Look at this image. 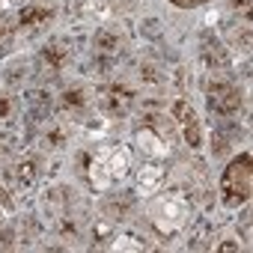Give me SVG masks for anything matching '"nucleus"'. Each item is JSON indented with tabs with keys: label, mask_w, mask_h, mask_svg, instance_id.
<instances>
[{
	"label": "nucleus",
	"mask_w": 253,
	"mask_h": 253,
	"mask_svg": "<svg viewBox=\"0 0 253 253\" xmlns=\"http://www.w3.org/2000/svg\"><path fill=\"white\" fill-rule=\"evenodd\" d=\"M39 167L42 164H39L36 155H21V158L9 161L3 170H0V182H3L6 194H12V197L30 194L36 188V182H39Z\"/></svg>",
	"instance_id": "423d86ee"
},
{
	"label": "nucleus",
	"mask_w": 253,
	"mask_h": 253,
	"mask_svg": "<svg viewBox=\"0 0 253 253\" xmlns=\"http://www.w3.org/2000/svg\"><path fill=\"white\" fill-rule=\"evenodd\" d=\"M164 179H167V170H164L161 164H155V161H146V164L134 173V191L143 194V197H152V194L161 191Z\"/></svg>",
	"instance_id": "f3484780"
},
{
	"label": "nucleus",
	"mask_w": 253,
	"mask_h": 253,
	"mask_svg": "<svg viewBox=\"0 0 253 253\" xmlns=\"http://www.w3.org/2000/svg\"><path fill=\"white\" fill-rule=\"evenodd\" d=\"M229 149H232V140H229V134H226L223 125H217L214 134H211V155H214V158H223Z\"/></svg>",
	"instance_id": "5701e85b"
},
{
	"label": "nucleus",
	"mask_w": 253,
	"mask_h": 253,
	"mask_svg": "<svg viewBox=\"0 0 253 253\" xmlns=\"http://www.w3.org/2000/svg\"><path fill=\"white\" fill-rule=\"evenodd\" d=\"M131 149L125 143H107V146H95L92 152H81V164H84V173L89 179V185L104 194L110 188H116L131 170Z\"/></svg>",
	"instance_id": "f03ea898"
},
{
	"label": "nucleus",
	"mask_w": 253,
	"mask_h": 253,
	"mask_svg": "<svg viewBox=\"0 0 253 253\" xmlns=\"http://www.w3.org/2000/svg\"><path fill=\"white\" fill-rule=\"evenodd\" d=\"M176 6H182V9H191V6H203L206 0H173Z\"/></svg>",
	"instance_id": "c85d7f7f"
},
{
	"label": "nucleus",
	"mask_w": 253,
	"mask_h": 253,
	"mask_svg": "<svg viewBox=\"0 0 253 253\" xmlns=\"http://www.w3.org/2000/svg\"><path fill=\"white\" fill-rule=\"evenodd\" d=\"M140 84H146V86H164L167 84V75L155 63H143L140 66Z\"/></svg>",
	"instance_id": "4be33fe9"
},
{
	"label": "nucleus",
	"mask_w": 253,
	"mask_h": 253,
	"mask_svg": "<svg viewBox=\"0 0 253 253\" xmlns=\"http://www.w3.org/2000/svg\"><path fill=\"white\" fill-rule=\"evenodd\" d=\"M72 137H75V122L69 116H57V119L51 116L42 128L39 143L45 152H63L66 146H72Z\"/></svg>",
	"instance_id": "f8f14e48"
},
{
	"label": "nucleus",
	"mask_w": 253,
	"mask_h": 253,
	"mask_svg": "<svg viewBox=\"0 0 253 253\" xmlns=\"http://www.w3.org/2000/svg\"><path fill=\"white\" fill-rule=\"evenodd\" d=\"M110 247H113V250H146V244L137 241L134 235H116Z\"/></svg>",
	"instance_id": "a878e982"
},
{
	"label": "nucleus",
	"mask_w": 253,
	"mask_h": 253,
	"mask_svg": "<svg viewBox=\"0 0 253 253\" xmlns=\"http://www.w3.org/2000/svg\"><path fill=\"white\" fill-rule=\"evenodd\" d=\"M149 223L161 232V235H176L188 226L191 220V203L179 194V191H167V194H152L149 197Z\"/></svg>",
	"instance_id": "7ed1b4c3"
},
{
	"label": "nucleus",
	"mask_w": 253,
	"mask_h": 253,
	"mask_svg": "<svg viewBox=\"0 0 253 253\" xmlns=\"http://www.w3.org/2000/svg\"><path fill=\"white\" fill-rule=\"evenodd\" d=\"M92 104H95V92H92L89 86H84V84L66 86V89H63V95H60V110H63L72 122L84 119V116H86V110H89Z\"/></svg>",
	"instance_id": "ddd939ff"
},
{
	"label": "nucleus",
	"mask_w": 253,
	"mask_h": 253,
	"mask_svg": "<svg viewBox=\"0 0 253 253\" xmlns=\"http://www.w3.org/2000/svg\"><path fill=\"white\" fill-rule=\"evenodd\" d=\"M92 63H95V78L110 81V72L119 66L122 54L128 51V36L125 30H119V24H101L92 33Z\"/></svg>",
	"instance_id": "20e7f679"
},
{
	"label": "nucleus",
	"mask_w": 253,
	"mask_h": 253,
	"mask_svg": "<svg viewBox=\"0 0 253 253\" xmlns=\"http://www.w3.org/2000/svg\"><path fill=\"white\" fill-rule=\"evenodd\" d=\"M24 110H27V119H30L33 125H45V122L54 116V95H51L45 86L27 89V95H24Z\"/></svg>",
	"instance_id": "2eb2a0df"
},
{
	"label": "nucleus",
	"mask_w": 253,
	"mask_h": 253,
	"mask_svg": "<svg viewBox=\"0 0 253 253\" xmlns=\"http://www.w3.org/2000/svg\"><path fill=\"white\" fill-rule=\"evenodd\" d=\"M15 45V27L3 18V12H0V57H6Z\"/></svg>",
	"instance_id": "b1692460"
},
{
	"label": "nucleus",
	"mask_w": 253,
	"mask_h": 253,
	"mask_svg": "<svg viewBox=\"0 0 253 253\" xmlns=\"http://www.w3.org/2000/svg\"><path fill=\"white\" fill-rule=\"evenodd\" d=\"M39 203H42V211L51 220L54 232L63 241H75L81 235V226L89 220V203L72 185H48L42 191Z\"/></svg>",
	"instance_id": "f257e3e1"
},
{
	"label": "nucleus",
	"mask_w": 253,
	"mask_h": 253,
	"mask_svg": "<svg viewBox=\"0 0 253 253\" xmlns=\"http://www.w3.org/2000/svg\"><path fill=\"white\" fill-rule=\"evenodd\" d=\"M134 146L146 155V161H164L170 155V149H173L170 140L161 131L149 128V125H140V128L134 131Z\"/></svg>",
	"instance_id": "4468645a"
},
{
	"label": "nucleus",
	"mask_w": 253,
	"mask_h": 253,
	"mask_svg": "<svg viewBox=\"0 0 253 253\" xmlns=\"http://www.w3.org/2000/svg\"><path fill=\"white\" fill-rule=\"evenodd\" d=\"M6 226V214H3V209H0V229Z\"/></svg>",
	"instance_id": "c756f323"
},
{
	"label": "nucleus",
	"mask_w": 253,
	"mask_h": 253,
	"mask_svg": "<svg viewBox=\"0 0 253 253\" xmlns=\"http://www.w3.org/2000/svg\"><path fill=\"white\" fill-rule=\"evenodd\" d=\"M170 113H173V122H176L179 134L185 137V143H188L191 149H200L203 131H200V119H197V113H194V104H191L188 98H176V101L170 104Z\"/></svg>",
	"instance_id": "9d476101"
},
{
	"label": "nucleus",
	"mask_w": 253,
	"mask_h": 253,
	"mask_svg": "<svg viewBox=\"0 0 253 253\" xmlns=\"http://www.w3.org/2000/svg\"><path fill=\"white\" fill-rule=\"evenodd\" d=\"M229 9H232V15H247L250 12V0H229Z\"/></svg>",
	"instance_id": "bb28decb"
},
{
	"label": "nucleus",
	"mask_w": 253,
	"mask_h": 253,
	"mask_svg": "<svg viewBox=\"0 0 253 253\" xmlns=\"http://www.w3.org/2000/svg\"><path fill=\"white\" fill-rule=\"evenodd\" d=\"M226 42L241 51V54H250V18L247 15H235L226 27Z\"/></svg>",
	"instance_id": "a211bd4d"
},
{
	"label": "nucleus",
	"mask_w": 253,
	"mask_h": 253,
	"mask_svg": "<svg viewBox=\"0 0 253 253\" xmlns=\"http://www.w3.org/2000/svg\"><path fill=\"white\" fill-rule=\"evenodd\" d=\"M206 101H209V110L214 116H220V119H232V116H238L244 110V92L232 81L211 89V92H206Z\"/></svg>",
	"instance_id": "1a4fd4ad"
},
{
	"label": "nucleus",
	"mask_w": 253,
	"mask_h": 253,
	"mask_svg": "<svg viewBox=\"0 0 253 253\" xmlns=\"http://www.w3.org/2000/svg\"><path fill=\"white\" fill-rule=\"evenodd\" d=\"M30 60H12V63H6L3 69H0V84L3 86H9V89H18V86H24L27 84V78H30Z\"/></svg>",
	"instance_id": "aec40b11"
},
{
	"label": "nucleus",
	"mask_w": 253,
	"mask_h": 253,
	"mask_svg": "<svg viewBox=\"0 0 253 253\" xmlns=\"http://www.w3.org/2000/svg\"><path fill=\"white\" fill-rule=\"evenodd\" d=\"M51 18H54V12L48 6H39V3H27V6L18 9V27H24L30 33L39 30V27H45Z\"/></svg>",
	"instance_id": "6ab92c4d"
},
{
	"label": "nucleus",
	"mask_w": 253,
	"mask_h": 253,
	"mask_svg": "<svg viewBox=\"0 0 253 253\" xmlns=\"http://www.w3.org/2000/svg\"><path fill=\"white\" fill-rule=\"evenodd\" d=\"M134 203H137V197L131 191H113L110 188V194H104V200H101V214L107 223H119L131 214Z\"/></svg>",
	"instance_id": "dca6fc26"
},
{
	"label": "nucleus",
	"mask_w": 253,
	"mask_h": 253,
	"mask_svg": "<svg viewBox=\"0 0 253 253\" xmlns=\"http://www.w3.org/2000/svg\"><path fill=\"white\" fill-rule=\"evenodd\" d=\"M140 36H143L146 42H158V39H164V21H161L158 15L143 18V21H140Z\"/></svg>",
	"instance_id": "412c9836"
},
{
	"label": "nucleus",
	"mask_w": 253,
	"mask_h": 253,
	"mask_svg": "<svg viewBox=\"0 0 253 253\" xmlns=\"http://www.w3.org/2000/svg\"><path fill=\"white\" fill-rule=\"evenodd\" d=\"M15 113H18V101L9 92H0V125H12Z\"/></svg>",
	"instance_id": "393cba45"
},
{
	"label": "nucleus",
	"mask_w": 253,
	"mask_h": 253,
	"mask_svg": "<svg viewBox=\"0 0 253 253\" xmlns=\"http://www.w3.org/2000/svg\"><path fill=\"white\" fill-rule=\"evenodd\" d=\"M214 247H217V250H241V244H235V238H223V241H217Z\"/></svg>",
	"instance_id": "cd10ccee"
},
{
	"label": "nucleus",
	"mask_w": 253,
	"mask_h": 253,
	"mask_svg": "<svg viewBox=\"0 0 253 253\" xmlns=\"http://www.w3.org/2000/svg\"><path fill=\"white\" fill-rule=\"evenodd\" d=\"M75 60V39L66 36V33H57L51 36L45 45H42V54H39V72L48 75V78H57L63 75Z\"/></svg>",
	"instance_id": "0eeeda50"
},
{
	"label": "nucleus",
	"mask_w": 253,
	"mask_h": 253,
	"mask_svg": "<svg viewBox=\"0 0 253 253\" xmlns=\"http://www.w3.org/2000/svg\"><path fill=\"white\" fill-rule=\"evenodd\" d=\"M95 104H98V113L101 116L122 119V116H128V110L134 104V89L125 86V84H104L95 92Z\"/></svg>",
	"instance_id": "6e6552de"
},
{
	"label": "nucleus",
	"mask_w": 253,
	"mask_h": 253,
	"mask_svg": "<svg viewBox=\"0 0 253 253\" xmlns=\"http://www.w3.org/2000/svg\"><path fill=\"white\" fill-rule=\"evenodd\" d=\"M197 63L206 75H217V72H229V51L223 42H217V36H203L200 48H197Z\"/></svg>",
	"instance_id": "9b49d317"
},
{
	"label": "nucleus",
	"mask_w": 253,
	"mask_h": 253,
	"mask_svg": "<svg viewBox=\"0 0 253 253\" xmlns=\"http://www.w3.org/2000/svg\"><path fill=\"white\" fill-rule=\"evenodd\" d=\"M253 191V173H250V152H241L229 161V167L220 173V206L235 211L247 206Z\"/></svg>",
	"instance_id": "39448f33"
}]
</instances>
